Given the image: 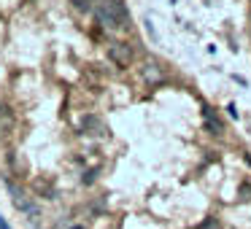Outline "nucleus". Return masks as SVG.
Listing matches in <instances>:
<instances>
[{
	"label": "nucleus",
	"instance_id": "nucleus-5",
	"mask_svg": "<svg viewBox=\"0 0 251 229\" xmlns=\"http://www.w3.org/2000/svg\"><path fill=\"white\" fill-rule=\"evenodd\" d=\"M202 121H205V127L213 132V135H222V132H224V124H222V119L216 116V111H213L211 105H205V108H202Z\"/></svg>",
	"mask_w": 251,
	"mask_h": 229
},
{
	"label": "nucleus",
	"instance_id": "nucleus-2",
	"mask_svg": "<svg viewBox=\"0 0 251 229\" xmlns=\"http://www.w3.org/2000/svg\"><path fill=\"white\" fill-rule=\"evenodd\" d=\"M6 186H8V191H11V202H14V207H17V210L27 213V216H35V213H38V207H35L33 197H30L27 191L22 189V186L11 183V181H6Z\"/></svg>",
	"mask_w": 251,
	"mask_h": 229
},
{
	"label": "nucleus",
	"instance_id": "nucleus-3",
	"mask_svg": "<svg viewBox=\"0 0 251 229\" xmlns=\"http://www.w3.org/2000/svg\"><path fill=\"white\" fill-rule=\"evenodd\" d=\"M108 57H111V62H114V65L127 68V65H132V60H135V51H132L130 44H125V41H116V44L108 46Z\"/></svg>",
	"mask_w": 251,
	"mask_h": 229
},
{
	"label": "nucleus",
	"instance_id": "nucleus-1",
	"mask_svg": "<svg viewBox=\"0 0 251 229\" xmlns=\"http://www.w3.org/2000/svg\"><path fill=\"white\" fill-rule=\"evenodd\" d=\"M95 19L98 24H103L105 30H130V14H127L122 0H100L95 8Z\"/></svg>",
	"mask_w": 251,
	"mask_h": 229
},
{
	"label": "nucleus",
	"instance_id": "nucleus-8",
	"mask_svg": "<svg viewBox=\"0 0 251 229\" xmlns=\"http://www.w3.org/2000/svg\"><path fill=\"white\" fill-rule=\"evenodd\" d=\"M0 229H11V227H8L6 221H3V216H0Z\"/></svg>",
	"mask_w": 251,
	"mask_h": 229
},
{
	"label": "nucleus",
	"instance_id": "nucleus-9",
	"mask_svg": "<svg viewBox=\"0 0 251 229\" xmlns=\"http://www.w3.org/2000/svg\"><path fill=\"white\" fill-rule=\"evenodd\" d=\"M71 229H84V227H81V224H73V227H71Z\"/></svg>",
	"mask_w": 251,
	"mask_h": 229
},
{
	"label": "nucleus",
	"instance_id": "nucleus-6",
	"mask_svg": "<svg viewBox=\"0 0 251 229\" xmlns=\"http://www.w3.org/2000/svg\"><path fill=\"white\" fill-rule=\"evenodd\" d=\"M200 229H222L216 218H205V224H200Z\"/></svg>",
	"mask_w": 251,
	"mask_h": 229
},
{
	"label": "nucleus",
	"instance_id": "nucleus-4",
	"mask_svg": "<svg viewBox=\"0 0 251 229\" xmlns=\"http://www.w3.org/2000/svg\"><path fill=\"white\" fill-rule=\"evenodd\" d=\"M141 76H143V81L149 84V87H157V84H162V78H165V70L157 65L154 60H149L146 65L141 68Z\"/></svg>",
	"mask_w": 251,
	"mask_h": 229
},
{
	"label": "nucleus",
	"instance_id": "nucleus-7",
	"mask_svg": "<svg viewBox=\"0 0 251 229\" xmlns=\"http://www.w3.org/2000/svg\"><path fill=\"white\" fill-rule=\"evenodd\" d=\"M73 3H76V6H78V11H87V8H89V3H92V0H73Z\"/></svg>",
	"mask_w": 251,
	"mask_h": 229
}]
</instances>
